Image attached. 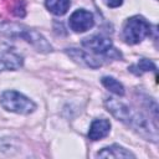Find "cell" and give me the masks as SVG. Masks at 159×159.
Here are the masks:
<instances>
[{"instance_id": "6da1fadb", "label": "cell", "mask_w": 159, "mask_h": 159, "mask_svg": "<svg viewBox=\"0 0 159 159\" xmlns=\"http://www.w3.org/2000/svg\"><path fill=\"white\" fill-rule=\"evenodd\" d=\"M0 35H5L9 37H21L22 40L31 43L40 52H50L52 50L51 45L40 32L29 29L25 25L14 24V22H2L0 24Z\"/></svg>"}, {"instance_id": "7a4b0ae2", "label": "cell", "mask_w": 159, "mask_h": 159, "mask_svg": "<svg viewBox=\"0 0 159 159\" xmlns=\"http://www.w3.org/2000/svg\"><path fill=\"white\" fill-rule=\"evenodd\" d=\"M0 104L4 109L17 114H30L36 109V104L17 91H5L0 97Z\"/></svg>"}, {"instance_id": "3957f363", "label": "cell", "mask_w": 159, "mask_h": 159, "mask_svg": "<svg viewBox=\"0 0 159 159\" xmlns=\"http://www.w3.org/2000/svg\"><path fill=\"white\" fill-rule=\"evenodd\" d=\"M149 34H150L149 22L139 15L129 17L123 26V39L129 45L139 43Z\"/></svg>"}, {"instance_id": "277c9868", "label": "cell", "mask_w": 159, "mask_h": 159, "mask_svg": "<svg viewBox=\"0 0 159 159\" xmlns=\"http://www.w3.org/2000/svg\"><path fill=\"white\" fill-rule=\"evenodd\" d=\"M82 46L89 50L94 55H102L109 58L120 57V53L113 47L112 41L108 37H104L102 35H93V36L83 39Z\"/></svg>"}, {"instance_id": "5b68a950", "label": "cell", "mask_w": 159, "mask_h": 159, "mask_svg": "<svg viewBox=\"0 0 159 159\" xmlns=\"http://www.w3.org/2000/svg\"><path fill=\"white\" fill-rule=\"evenodd\" d=\"M68 22H70V27L75 32H84L94 25V17L92 12L84 9H80V10H76L70 16Z\"/></svg>"}, {"instance_id": "8992f818", "label": "cell", "mask_w": 159, "mask_h": 159, "mask_svg": "<svg viewBox=\"0 0 159 159\" xmlns=\"http://www.w3.org/2000/svg\"><path fill=\"white\" fill-rule=\"evenodd\" d=\"M111 130V123L108 119H94L89 127L88 138L91 140H99L108 135Z\"/></svg>"}, {"instance_id": "52a82bcc", "label": "cell", "mask_w": 159, "mask_h": 159, "mask_svg": "<svg viewBox=\"0 0 159 159\" xmlns=\"http://www.w3.org/2000/svg\"><path fill=\"white\" fill-rule=\"evenodd\" d=\"M22 66V57L16 53H0V72L15 71Z\"/></svg>"}, {"instance_id": "ba28073f", "label": "cell", "mask_w": 159, "mask_h": 159, "mask_svg": "<svg viewBox=\"0 0 159 159\" xmlns=\"http://www.w3.org/2000/svg\"><path fill=\"white\" fill-rule=\"evenodd\" d=\"M97 157L99 158H135L133 153L124 149L123 147L118 144H113L111 147L103 148L101 152L97 153Z\"/></svg>"}, {"instance_id": "9c48e42d", "label": "cell", "mask_w": 159, "mask_h": 159, "mask_svg": "<svg viewBox=\"0 0 159 159\" xmlns=\"http://www.w3.org/2000/svg\"><path fill=\"white\" fill-rule=\"evenodd\" d=\"M67 53H68L71 57H73L77 62H81V63H83V65H86V66H88V67L97 68V67L102 66V62H101V61H98L96 57L88 55L87 52H84V51H82V50L71 48L70 51H67Z\"/></svg>"}, {"instance_id": "30bf717a", "label": "cell", "mask_w": 159, "mask_h": 159, "mask_svg": "<svg viewBox=\"0 0 159 159\" xmlns=\"http://www.w3.org/2000/svg\"><path fill=\"white\" fill-rule=\"evenodd\" d=\"M46 7L55 15L62 16L67 12L71 5V0H46Z\"/></svg>"}, {"instance_id": "8fae6325", "label": "cell", "mask_w": 159, "mask_h": 159, "mask_svg": "<svg viewBox=\"0 0 159 159\" xmlns=\"http://www.w3.org/2000/svg\"><path fill=\"white\" fill-rule=\"evenodd\" d=\"M9 14L16 17H24L26 14L24 0H2Z\"/></svg>"}, {"instance_id": "7c38bea8", "label": "cell", "mask_w": 159, "mask_h": 159, "mask_svg": "<svg viewBox=\"0 0 159 159\" xmlns=\"http://www.w3.org/2000/svg\"><path fill=\"white\" fill-rule=\"evenodd\" d=\"M102 84L107 89H109L112 93H114L117 96H123L124 94V87H123V84L119 81H117L114 77H109V76L103 77L102 78Z\"/></svg>"}, {"instance_id": "4fadbf2b", "label": "cell", "mask_w": 159, "mask_h": 159, "mask_svg": "<svg viewBox=\"0 0 159 159\" xmlns=\"http://www.w3.org/2000/svg\"><path fill=\"white\" fill-rule=\"evenodd\" d=\"M129 70H130V72L135 73L137 76H140V75H143L144 72L155 71L157 67H155V65H154L150 60H148V58H142V60H139V62H138L137 65L130 66Z\"/></svg>"}, {"instance_id": "5bb4252c", "label": "cell", "mask_w": 159, "mask_h": 159, "mask_svg": "<svg viewBox=\"0 0 159 159\" xmlns=\"http://www.w3.org/2000/svg\"><path fill=\"white\" fill-rule=\"evenodd\" d=\"M104 2L107 4V6L109 7H118L122 5L123 0H104Z\"/></svg>"}]
</instances>
